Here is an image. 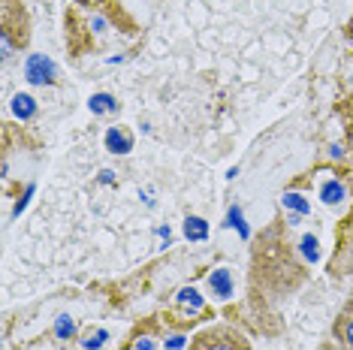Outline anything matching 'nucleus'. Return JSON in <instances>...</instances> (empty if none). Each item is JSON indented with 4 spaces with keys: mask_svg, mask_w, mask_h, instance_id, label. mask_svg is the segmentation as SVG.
I'll use <instances>...</instances> for the list:
<instances>
[{
    "mask_svg": "<svg viewBox=\"0 0 353 350\" xmlns=\"http://www.w3.org/2000/svg\"><path fill=\"white\" fill-rule=\"evenodd\" d=\"M190 350H251V347H248V341L239 332L218 326V329H205L203 336H196Z\"/></svg>",
    "mask_w": 353,
    "mask_h": 350,
    "instance_id": "f257e3e1",
    "label": "nucleus"
},
{
    "mask_svg": "<svg viewBox=\"0 0 353 350\" xmlns=\"http://www.w3.org/2000/svg\"><path fill=\"white\" fill-rule=\"evenodd\" d=\"M320 350H339V347H335V344H323V347H320Z\"/></svg>",
    "mask_w": 353,
    "mask_h": 350,
    "instance_id": "2eb2a0df",
    "label": "nucleus"
},
{
    "mask_svg": "<svg viewBox=\"0 0 353 350\" xmlns=\"http://www.w3.org/2000/svg\"><path fill=\"white\" fill-rule=\"evenodd\" d=\"M118 103L109 97V94H97V97H91V112L100 115V112H115Z\"/></svg>",
    "mask_w": 353,
    "mask_h": 350,
    "instance_id": "1a4fd4ad",
    "label": "nucleus"
},
{
    "mask_svg": "<svg viewBox=\"0 0 353 350\" xmlns=\"http://www.w3.org/2000/svg\"><path fill=\"white\" fill-rule=\"evenodd\" d=\"M73 332H76V326L70 323V317H61L58 320V338H73Z\"/></svg>",
    "mask_w": 353,
    "mask_h": 350,
    "instance_id": "ddd939ff",
    "label": "nucleus"
},
{
    "mask_svg": "<svg viewBox=\"0 0 353 350\" xmlns=\"http://www.w3.org/2000/svg\"><path fill=\"white\" fill-rule=\"evenodd\" d=\"M184 233H188V238H194V242H203L208 236V227L203 218H188L184 220Z\"/></svg>",
    "mask_w": 353,
    "mask_h": 350,
    "instance_id": "423d86ee",
    "label": "nucleus"
},
{
    "mask_svg": "<svg viewBox=\"0 0 353 350\" xmlns=\"http://www.w3.org/2000/svg\"><path fill=\"white\" fill-rule=\"evenodd\" d=\"M335 341H339V350H353V296L344 302L339 320H335Z\"/></svg>",
    "mask_w": 353,
    "mask_h": 350,
    "instance_id": "f03ea898",
    "label": "nucleus"
},
{
    "mask_svg": "<svg viewBox=\"0 0 353 350\" xmlns=\"http://www.w3.org/2000/svg\"><path fill=\"white\" fill-rule=\"evenodd\" d=\"M341 196H344V187L339 185V181H326L323 185V203L332 205V203H339Z\"/></svg>",
    "mask_w": 353,
    "mask_h": 350,
    "instance_id": "9d476101",
    "label": "nucleus"
},
{
    "mask_svg": "<svg viewBox=\"0 0 353 350\" xmlns=\"http://www.w3.org/2000/svg\"><path fill=\"white\" fill-rule=\"evenodd\" d=\"M179 302L184 305V311H190V314H199V311H203V299H199L196 290H181V293H179Z\"/></svg>",
    "mask_w": 353,
    "mask_h": 350,
    "instance_id": "0eeeda50",
    "label": "nucleus"
},
{
    "mask_svg": "<svg viewBox=\"0 0 353 350\" xmlns=\"http://www.w3.org/2000/svg\"><path fill=\"white\" fill-rule=\"evenodd\" d=\"M302 251H305V257H308V260H317V257H320L317 238H314V236H305V238H302Z\"/></svg>",
    "mask_w": 353,
    "mask_h": 350,
    "instance_id": "f8f14e48",
    "label": "nucleus"
},
{
    "mask_svg": "<svg viewBox=\"0 0 353 350\" xmlns=\"http://www.w3.org/2000/svg\"><path fill=\"white\" fill-rule=\"evenodd\" d=\"M25 76H28V82H34V85H46L54 79V63L49 58H43V54H30L25 63Z\"/></svg>",
    "mask_w": 353,
    "mask_h": 350,
    "instance_id": "7ed1b4c3",
    "label": "nucleus"
},
{
    "mask_svg": "<svg viewBox=\"0 0 353 350\" xmlns=\"http://www.w3.org/2000/svg\"><path fill=\"white\" fill-rule=\"evenodd\" d=\"M12 109H15V115H19V118H34V112H37L34 100H30L28 94H19V97L12 100Z\"/></svg>",
    "mask_w": 353,
    "mask_h": 350,
    "instance_id": "6e6552de",
    "label": "nucleus"
},
{
    "mask_svg": "<svg viewBox=\"0 0 353 350\" xmlns=\"http://www.w3.org/2000/svg\"><path fill=\"white\" fill-rule=\"evenodd\" d=\"M106 145H109V151H115V154H127V151L133 148V136L124 130H118V127H112L106 133Z\"/></svg>",
    "mask_w": 353,
    "mask_h": 350,
    "instance_id": "39448f33",
    "label": "nucleus"
},
{
    "mask_svg": "<svg viewBox=\"0 0 353 350\" xmlns=\"http://www.w3.org/2000/svg\"><path fill=\"white\" fill-rule=\"evenodd\" d=\"M284 205H290V209L299 212V214H308V212H311V205L305 203L299 194H287V196H284Z\"/></svg>",
    "mask_w": 353,
    "mask_h": 350,
    "instance_id": "9b49d317",
    "label": "nucleus"
},
{
    "mask_svg": "<svg viewBox=\"0 0 353 350\" xmlns=\"http://www.w3.org/2000/svg\"><path fill=\"white\" fill-rule=\"evenodd\" d=\"M208 287H212V293L218 299H230L232 296V275H230V269H218V272L208 278Z\"/></svg>",
    "mask_w": 353,
    "mask_h": 350,
    "instance_id": "20e7f679",
    "label": "nucleus"
},
{
    "mask_svg": "<svg viewBox=\"0 0 353 350\" xmlns=\"http://www.w3.org/2000/svg\"><path fill=\"white\" fill-rule=\"evenodd\" d=\"M100 341H106V332H97L94 338H88V341H85V347H88V350H94V347H100Z\"/></svg>",
    "mask_w": 353,
    "mask_h": 350,
    "instance_id": "4468645a",
    "label": "nucleus"
}]
</instances>
